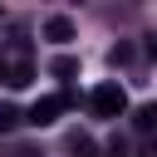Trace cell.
<instances>
[{"mask_svg":"<svg viewBox=\"0 0 157 157\" xmlns=\"http://www.w3.org/2000/svg\"><path fill=\"white\" fill-rule=\"evenodd\" d=\"M88 108H93V118H123V113H128V93H123V83H118V78L98 83V88L88 93Z\"/></svg>","mask_w":157,"mask_h":157,"instance_id":"1","label":"cell"},{"mask_svg":"<svg viewBox=\"0 0 157 157\" xmlns=\"http://www.w3.org/2000/svg\"><path fill=\"white\" fill-rule=\"evenodd\" d=\"M69 103H74V93H49V98H39L29 113H20V123H29V128H49V123H54Z\"/></svg>","mask_w":157,"mask_h":157,"instance_id":"2","label":"cell"},{"mask_svg":"<svg viewBox=\"0 0 157 157\" xmlns=\"http://www.w3.org/2000/svg\"><path fill=\"white\" fill-rule=\"evenodd\" d=\"M39 34H44L49 44H69V39H74V20H69V15H49Z\"/></svg>","mask_w":157,"mask_h":157,"instance_id":"3","label":"cell"},{"mask_svg":"<svg viewBox=\"0 0 157 157\" xmlns=\"http://www.w3.org/2000/svg\"><path fill=\"white\" fill-rule=\"evenodd\" d=\"M34 83V64H5V88H29Z\"/></svg>","mask_w":157,"mask_h":157,"instance_id":"4","label":"cell"},{"mask_svg":"<svg viewBox=\"0 0 157 157\" xmlns=\"http://www.w3.org/2000/svg\"><path fill=\"white\" fill-rule=\"evenodd\" d=\"M69 157H103V147H98L88 132H74V137H69Z\"/></svg>","mask_w":157,"mask_h":157,"instance_id":"5","label":"cell"},{"mask_svg":"<svg viewBox=\"0 0 157 157\" xmlns=\"http://www.w3.org/2000/svg\"><path fill=\"white\" fill-rule=\"evenodd\" d=\"M49 74H54V78H74V74H78V59H74V54H59V59H49Z\"/></svg>","mask_w":157,"mask_h":157,"instance_id":"6","label":"cell"},{"mask_svg":"<svg viewBox=\"0 0 157 157\" xmlns=\"http://www.w3.org/2000/svg\"><path fill=\"white\" fill-rule=\"evenodd\" d=\"M132 128H137V132H152V128H157V108H152V103L132 108Z\"/></svg>","mask_w":157,"mask_h":157,"instance_id":"7","label":"cell"},{"mask_svg":"<svg viewBox=\"0 0 157 157\" xmlns=\"http://www.w3.org/2000/svg\"><path fill=\"white\" fill-rule=\"evenodd\" d=\"M20 128V108L15 103H0V132H15Z\"/></svg>","mask_w":157,"mask_h":157,"instance_id":"8","label":"cell"},{"mask_svg":"<svg viewBox=\"0 0 157 157\" xmlns=\"http://www.w3.org/2000/svg\"><path fill=\"white\" fill-rule=\"evenodd\" d=\"M108 64H113V69L132 64V44H113V49H108Z\"/></svg>","mask_w":157,"mask_h":157,"instance_id":"9","label":"cell"},{"mask_svg":"<svg viewBox=\"0 0 157 157\" xmlns=\"http://www.w3.org/2000/svg\"><path fill=\"white\" fill-rule=\"evenodd\" d=\"M103 152H108V157H132V147H128V137H123V132H113Z\"/></svg>","mask_w":157,"mask_h":157,"instance_id":"10","label":"cell"},{"mask_svg":"<svg viewBox=\"0 0 157 157\" xmlns=\"http://www.w3.org/2000/svg\"><path fill=\"white\" fill-rule=\"evenodd\" d=\"M15 157H44V152H29V147H25V152H15Z\"/></svg>","mask_w":157,"mask_h":157,"instance_id":"11","label":"cell"},{"mask_svg":"<svg viewBox=\"0 0 157 157\" xmlns=\"http://www.w3.org/2000/svg\"><path fill=\"white\" fill-rule=\"evenodd\" d=\"M0 83H5V54H0Z\"/></svg>","mask_w":157,"mask_h":157,"instance_id":"12","label":"cell"}]
</instances>
